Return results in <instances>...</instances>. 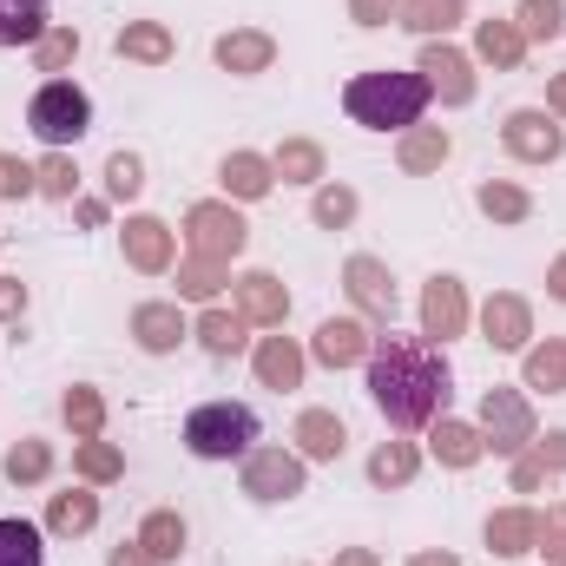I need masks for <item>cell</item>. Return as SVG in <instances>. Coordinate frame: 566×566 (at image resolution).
<instances>
[{"instance_id": "1", "label": "cell", "mask_w": 566, "mask_h": 566, "mask_svg": "<svg viewBox=\"0 0 566 566\" xmlns=\"http://www.w3.org/2000/svg\"><path fill=\"white\" fill-rule=\"evenodd\" d=\"M448 363L428 336H376L369 343V402L389 416V428H428L448 416Z\"/></svg>"}, {"instance_id": "2", "label": "cell", "mask_w": 566, "mask_h": 566, "mask_svg": "<svg viewBox=\"0 0 566 566\" xmlns=\"http://www.w3.org/2000/svg\"><path fill=\"white\" fill-rule=\"evenodd\" d=\"M428 99H434V93H428L422 73H396V66H382V73H356V80L343 86L349 119L369 126V133H409V126H422Z\"/></svg>"}, {"instance_id": "3", "label": "cell", "mask_w": 566, "mask_h": 566, "mask_svg": "<svg viewBox=\"0 0 566 566\" xmlns=\"http://www.w3.org/2000/svg\"><path fill=\"white\" fill-rule=\"evenodd\" d=\"M185 448L198 461H244L258 448V416L244 402H205L185 416Z\"/></svg>"}, {"instance_id": "4", "label": "cell", "mask_w": 566, "mask_h": 566, "mask_svg": "<svg viewBox=\"0 0 566 566\" xmlns=\"http://www.w3.org/2000/svg\"><path fill=\"white\" fill-rule=\"evenodd\" d=\"M27 126H33V139L40 145L66 151L73 139H86V126H93V99H86L73 80H46V86L33 93V106H27Z\"/></svg>"}, {"instance_id": "5", "label": "cell", "mask_w": 566, "mask_h": 566, "mask_svg": "<svg viewBox=\"0 0 566 566\" xmlns=\"http://www.w3.org/2000/svg\"><path fill=\"white\" fill-rule=\"evenodd\" d=\"M474 428H481V441H488L494 454H507V461L527 454L534 434H541V428H534V402H527L521 389H507V382H494V389L481 396V422Z\"/></svg>"}, {"instance_id": "6", "label": "cell", "mask_w": 566, "mask_h": 566, "mask_svg": "<svg viewBox=\"0 0 566 566\" xmlns=\"http://www.w3.org/2000/svg\"><path fill=\"white\" fill-rule=\"evenodd\" d=\"M185 244H191V258H211V264H231L244 244H251V224L231 211V205H218V198H205V205H191L185 211Z\"/></svg>"}, {"instance_id": "7", "label": "cell", "mask_w": 566, "mask_h": 566, "mask_svg": "<svg viewBox=\"0 0 566 566\" xmlns=\"http://www.w3.org/2000/svg\"><path fill=\"white\" fill-rule=\"evenodd\" d=\"M244 494L251 501H290V494H303V454L296 448H251L244 454Z\"/></svg>"}, {"instance_id": "8", "label": "cell", "mask_w": 566, "mask_h": 566, "mask_svg": "<svg viewBox=\"0 0 566 566\" xmlns=\"http://www.w3.org/2000/svg\"><path fill=\"white\" fill-rule=\"evenodd\" d=\"M416 73L428 80V93H434L441 106H468V99H474V60L454 53L448 40H428L422 60H416Z\"/></svg>"}, {"instance_id": "9", "label": "cell", "mask_w": 566, "mask_h": 566, "mask_svg": "<svg viewBox=\"0 0 566 566\" xmlns=\"http://www.w3.org/2000/svg\"><path fill=\"white\" fill-rule=\"evenodd\" d=\"M501 145H507L521 165H554V158L566 151V133L554 126V113H534V106H521V113H507Z\"/></svg>"}, {"instance_id": "10", "label": "cell", "mask_w": 566, "mask_h": 566, "mask_svg": "<svg viewBox=\"0 0 566 566\" xmlns=\"http://www.w3.org/2000/svg\"><path fill=\"white\" fill-rule=\"evenodd\" d=\"M468 290L461 277H428L422 283V336L428 343H454V336H468Z\"/></svg>"}, {"instance_id": "11", "label": "cell", "mask_w": 566, "mask_h": 566, "mask_svg": "<svg viewBox=\"0 0 566 566\" xmlns=\"http://www.w3.org/2000/svg\"><path fill=\"white\" fill-rule=\"evenodd\" d=\"M369 323L363 316H329V323H316V336H310V356L323 363V369H349V363H369Z\"/></svg>"}, {"instance_id": "12", "label": "cell", "mask_w": 566, "mask_h": 566, "mask_svg": "<svg viewBox=\"0 0 566 566\" xmlns=\"http://www.w3.org/2000/svg\"><path fill=\"white\" fill-rule=\"evenodd\" d=\"M481 329H488V343L494 349H527V336H534V310H527V296H514V290H494L488 303H481Z\"/></svg>"}, {"instance_id": "13", "label": "cell", "mask_w": 566, "mask_h": 566, "mask_svg": "<svg viewBox=\"0 0 566 566\" xmlns=\"http://www.w3.org/2000/svg\"><path fill=\"white\" fill-rule=\"evenodd\" d=\"M343 283H349V296H356V310H363L369 323H389V316H396V277H389L376 258H349V264H343Z\"/></svg>"}, {"instance_id": "14", "label": "cell", "mask_w": 566, "mask_h": 566, "mask_svg": "<svg viewBox=\"0 0 566 566\" xmlns=\"http://www.w3.org/2000/svg\"><path fill=\"white\" fill-rule=\"evenodd\" d=\"M218 66L224 73H238V80H251V73H271V60H277V40L271 33H258V27H231L218 46Z\"/></svg>"}, {"instance_id": "15", "label": "cell", "mask_w": 566, "mask_h": 566, "mask_svg": "<svg viewBox=\"0 0 566 566\" xmlns=\"http://www.w3.org/2000/svg\"><path fill=\"white\" fill-rule=\"evenodd\" d=\"M231 290H238V316H244V323H264V329H277L283 316H290V290H283L271 271H244Z\"/></svg>"}, {"instance_id": "16", "label": "cell", "mask_w": 566, "mask_h": 566, "mask_svg": "<svg viewBox=\"0 0 566 566\" xmlns=\"http://www.w3.org/2000/svg\"><path fill=\"white\" fill-rule=\"evenodd\" d=\"M133 336H139L145 356H171V349L191 336V323H185L178 303H139V310H133Z\"/></svg>"}, {"instance_id": "17", "label": "cell", "mask_w": 566, "mask_h": 566, "mask_svg": "<svg viewBox=\"0 0 566 566\" xmlns=\"http://www.w3.org/2000/svg\"><path fill=\"white\" fill-rule=\"evenodd\" d=\"M126 264L145 277H165L171 271V231L158 218H126Z\"/></svg>"}, {"instance_id": "18", "label": "cell", "mask_w": 566, "mask_h": 566, "mask_svg": "<svg viewBox=\"0 0 566 566\" xmlns=\"http://www.w3.org/2000/svg\"><path fill=\"white\" fill-rule=\"evenodd\" d=\"M218 185H224L238 205H258V198H271L277 171H271V158H258V151H231V158L218 165Z\"/></svg>"}, {"instance_id": "19", "label": "cell", "mask_w": 566, "mask_h": 566, "mask_svg": "<svg viewBox=\"0 0 566 566\" xmlns=\"http://www.w3.org/2000/svg\"><path fill=\"white\" fill-rule=\"evenodd\" d=\"M113 46H119V60H133V66H165V60L178 53V40H171L165 20H126Z\"/></svg>"}, {"instance_id": "20", "label": "cell", "mask_w": 566, "mask_h": 566, "mask_svg": "<svg viewBox=\"0 0 566 566\" xmlns=\"http://www.w3.org/2000/svg\"><path fill=\"white\" fill-rule=\"evenodd\" d=\"M428 448H434V461L441 468H474L481 454H488V441H481V428L474 422H454V416H441V422H428Z\"/></svg>"}, {"instance_id": "21", "label": "cell", "mask_w": 566, "mask_h": 566, "mask_svg": "<svg viewBox=\"0 0 566 566\" xmlns=\"http://www.w3.org/2000/svg\"><path fill=\"white\" fill-rule=\"evenodd\" d=\"M46 527H53L60 541H80V534H93V527H99V494H93V488H66V494H53V507H46Z\"/></svg>"}, {"instance_id": "22", "label": "cell", "mask_w": 566, "mask_h": 566, "mask_svg": "<svg viewBox=\"0 0 566 566\" xmlns=\"http://www.w3.org/2000/svg\"><path fill=\"white\" fill-rule=\"evenodd\" d=\"M396 20H402L409 33H422V40H448V33L468 20V0H402Z\"/></svg>"}, {"instance_id": "23", "label": "cell", "mask_w": 566, "mask_h": 566, "mask_svg": "<svg viewBox=\"0 0 566 566\" xmlns=\"http://www.w3.org/2000/svg\"><path fill=\"white\" fill-rule=\"evenodd\" d=\"M343 441H349V428L336 422L329 409H303V416H296V454H303V461H336Z\"/></svg>"}, {"instance_id": "24", "label": "cell", "mask_w": 566, "mask_h": 566, "mask_svg": "<svg viewBox=\"0 0 566 566\" xmlns=\"http://www.w3.org/2000/svg\"><path fill=\"white\" fill-rule=\"evenodd\" d=\"M251 369H258L264 389H296V382H303V349H296L290 336H264L258 356H251Z\"/></svg>"}, {"instance_id": "25", "label": "cell", "mask_w": 566, "mask_h": 566, "mask_svg": "<svg viewBox=\"0 0 566 566\" xmlns=\"http://www.w3.org/2000/svg\"><path fill=\"white\" fill-rule=\"evenodd\" d=\"M474 53H481L494 73H514V66L527 60V40H521L514 20H481V27H474Z\"/></svg>"}, {"instance_id": "26", "label": "cell", "mask_w": 566, "mask_h": 566, "mask_svg": "<svg viewBox=\"0 0 566 566\" xmlns=\"http://www.w3.org/2000/svg\"><path fill=\"white\" fill-rule=\"evenodd\" d=\"M488 554H494V560H521V554H534V514H527V507H501V514H488Z\"/></svg>"}, {"instance_id": "27", "label": "cell", "mask_w": 566, "mask_h": 566, "mask_svg": "<svg viewBox=\"0 0 566 566\" xmlns=\"http://www.w3.org/2000/svg\"><path fill=\"white\" fill-rule=\"evenodd\" d=\"M448 151H454V139H448L441 126H409L396 158H402V171H416V178H422V171H441V165H448Z\"/></svg>"}, {"instance_id": "28", "label": "cell", "mask_w": 566, "mask_h": 566, "mask_svg": "<svg viewBox=\"0 0 566 566\" xmlns=\"http://www.w3.org/2000/svg\"><path fill=\"white\" fill-rule=\"evenodd\" d=\"M60 416L73 428V441H99V428H106V396H99L93 382H73L66 402H60Z\"/></svg>"}, {"instance_id": "29", "label": "cell", "mask_w": 566, "mask_h": 566, "mask_svg": "<svg viewBox=\"0 0 566 566\" xmlns=\"http://www.w3.org/2000/svg\"><path fill=\"white\" fill-rule=\"evenodd\" d=\"M46 0H0V46H40Z\"/></svg>"}, {"instance_id": "30", "label": "cell", "mask_w": 566, "mask_h": 566, "mask_svg": "<svg viewBox=\"0 0 566 566\" xmlns=\"http://www.w3.org/2000/svg\"><path fill=\"white\" fill-rule=\"evenodd\" d=\"M244 329H251V323H244L238 310H205V316L191 323V336H198L211 356H238V349H244Z\"/></svg>"}, {"instance_id": "31", "label": "cell", "mask_w": 566, "mask_h": 566, "mask_svg": "<svg viewBox=\"0 0 566 566\" xmlns=\"http://www.w3.org/2000/svg\"><path fill=\"white\" fill-rule=\"evenodd\" d=\"M46 474H53V441L20 434V441L7 448V481H13V488H33V481H46Z\"/></svg>"}, {"instance_id": "32", "label": "cell", "mask_w": 566, "mask_h": 566, "mask_svg": "<svg viewBox=\"0 0 566 566\" xmlns=\"http://www.w3.org/2000/svg\"><path fill=\"white\" fill-rule=\"evenodd\" d=\"M527 389L566 396V336H547V343L527 349Z\"/></svg>"}, {"instance_id": "33", "label": "cell", "mask_w": 566, "mask_h": 566, "mask_svg": "<svg viewBox=\"0 0 566 566\" xmlns=\"http://www.w3.org/2000/svg\"><path fill=\"white\" fill-rule=\"evenodd\" d=\"M271 171H277L283 185H316V178H323V145L316 139H283L277 158H271Z\"/></svg>"}, {"instance_id": "34", "label": "cell", "mask_w": 566, "mask_h": 566, "mask_svg": "<svg viewBox=\"0 0 566 566\" xmlns=\"http://www.w3.org/2000/svg\"><path fill=\"white\" fill-rule=\"evenodd\" d=\"M139 547L151 554L158 566H171L178 554H185V521L171 514V507H158V514H145V527H139Z\"/></svg>"}, {"instance_id": "35", "label": "cell", "mask_w": 566, "mask_h": 566, "mask_svg": "<svg viewBox=\"0 0 566 566\" xmlns=\"http://www.w3.org/2000/svg\"><path fill=\"white\" fill-rule=\"evenodd\" d=\"M416 468H422L416 441H382V448L369 454V481H376V488H402V481H416Z\"/></svg>"}, {"instance_id": "36", "label": "cell", "mask_w": 566, "mask_h": 566, "mask_svg": "<svg viewBox=\"0 0 566 566\" xmlns=\"http://www.w3.org/2000/svg\"><path fill=\"white\" fill-rule=\"evenodd\" d=\"M474 205H481V211H488L494 224H521V218L534 211V198H527L521 185H507V178H488V185L474 191Z\"/></svg>"}, {"instance_id": "37", "label": "cell", "mask_w": 566, "mask_h": 566, "mask_svg": "<svg viewBox=\"0 0 566 566\" xmlns=\"http://www.w3.org/2000/svg\"><path fill=\"white\" fill-rule=\"evenodd\" d=\"M73 468H80L86 488H106V481L126 474V454H119L113 441H80V448H73Z\"/></svg>"}, {"instance_id": "38", "label": "cell", "mask_w": 566, "mask_h": 566, "mask_svg": "<svg viewBox=\"0 0 566 566\" xmlns=\"http://www.w3.org/2000/svg\"><path fill=\"white\" fill-rule=\"evenodd\" d=\"M224 283H231V264H211V258H185L178 264V296L185 303H211Z\"/></svg>"}, {"instance_id": "39", "label": "cell", "mask_w": 566, "mask_h": 566, "mask_svg": "<svg viewBox=\"0 0 566 566\" xmlns=\"http://www.w3.org/2000/svg\"><path fill=\"white\" fill-rule=\"evenodd\" d=\"M514 27H521V40H560L566 33V7L560 0H521Z\"/></svg>"}, {"instance_id": "40", "label": "cell", "mask_w": 566, "mask_h": 566, "mask_svg": "<svg viewBox=\"0 0 566 566\" xmlns=\"http://www.w3.org/2000/svg\"><path fill=\"white\" fill-rule=\"evenodd\" d=\"M46 547H40V527L27 521H0V566H40Z\"/></svg>"}, {"instance_id": "41", "label": "cell", "mask_w": 566, "mask_h": 566, "mask_svg": "<svg viewBox=\"0 0 566 566\" xmlns=\"http://www.w3.org/2000/svg\"><path fill=\"white\" fill-rule=\"evenodd\" d=\"M33 178H40V198H60V205H73V191H80V171H73L66 151H46L33 165Z\"/></svg>"}, {"instance_id": "42", "label": "cell", "mask_w": 566, "mask_h": 566, "mask_svg": "<svg viewBox=\"0 0 566 566\" xmlns=\"http://www.w3.org/2000/svg\"><path fill=\"white\" fill-rule=\"evenodd\" d=\"M534 554H547V566H566V501L534 514Z\"/></svg>"}, {"instance_id": "43", "label": "cell", "mask_w": 566, "mask_h": 566, "mask_svg": "<svg viewBox=\"0 0 566 566\" xmlns=\"http://www.w3.org/2000/svg\"><path fill=\"white\" fill-rule=\"evenodd\" d=\"M73 53H80V33H73V27H46V33H40V46H33L40 73H66V66H73Z\"/></svg>"}, {"instance_id": "44", "label": "cell", "mask_w": 566, "mask_h": 566, "mask_svg": "<svg viewBox=\"0 0 566 566\" xmlns=\"http://www.w3.org/2000/svg\"><path fill=\"white\" fill-rule=\"evenodd\" d=\"M310 218H316L323 231H343V224L356 218V191H349V185H323L316 205H310Z\"/></svg>"}, {"instance_id": "45", "label": "cell", "mask_w": 566, "mask_h": 566, "mask_svg": "<svg viewBox=\"0 0 566 566\" xmlns=\"http://www.w3.org/2000/svg\"><path fill=\"white\" fill-rule=\"evenodd\" d=\"M106 191H113L119 205H126V198H139V191H145V165L133 158V151H113V158H106Z\"/></svg>"}, {"instance_id": "46", "label": "cell", "mask_w": 566, "mask_h": 566, "mask_svg": "<svg viewBox=\"0 0 566 566\" xmlns=\"http://www.w3.org/2000/svg\"><path fill=\"white\" fill-rule=\"evenodd\" d=\"M33 191H40L33 165L27 158H0V198H33Z\"/></svg>"}, {"instance_id": "47", "label": "cell", "mask_w": 566, "mask_h": 566, "mask_svg": "<svg viewBox=\"0 0 566 566\" xmlns=\"http://www.w3.org/2000/svg\"><path fill=\"white\" fill-rule=\"evenodd\" d=\"M396 7H402V0H349V20H356V27H389Z\"/></svg>"}, {"instance_id": "48", "label": "cell", "mask_w": 566, "mask_h": 566, "mask_svg": "<svg viewBox=\"0 0 566 566\" xmlns=\"http://www.w3.org/2000/svg\"><path fill=\"white\" fill-rule=\"evenodd\" d=\"M534 461H541V468H547V474H566V434H560V428H554V434H547V441H541V434H534Z\"/></svg>"}, {"instance_id": "49", "label": "cell", "mask_w": 566, "mask_h": 566, "mask_svg": "<svg viewBox=\"0 0 566 566\" xmlns=\"http://www.w3.org/2000/svg\"><path fill=\"white\" fill-rule=\"evenodd\" d=\"M20 310H27V283L0 277V323H20Z\"/></svg>"}, {"instance_id": "50", "label": "cell", "mask_w": 566, "mask_h": 566, "mask_svg": "<svg viewBox=\"0 0 566 566\" xmlns=\"http://www.w3.org/2000/svg\"><path fill=\"white\" fill-rule=\"evenodd\" d=\"M541 481H547V468H541L534 454H514V494H534Z\"/></svg>"}, {"instance_id": "51", "label": "cell", "mask_w": 566, "mask_h": 566, "mask_svg": "<svg viewBox=\"0 0 566 566\" xmlns=\"http://www.w3.org/2000/svg\"><path fill=\"white\" fill-rule=\"evenodd\" d=\"M106 566H158V560H151V554H145L139 541H119V547H113V554H106Z\"/></svg>"}, {"instance_id": "52", "label": "cell", "mask_w": 566, "mask_h": 566, "mask_svg": "<svg viewBox=\"0 0 566 566\" xmlns=\"http://www.w3.org/2000/svg\"><path fill=\"white\" fill-rule=\"evenodd\" d=\"M547 296H554V303H566V251L554 258V271H547Z\"/></svg>"}, {"instance_id": "53", "label": "cell", "mask_w": 566, "mask_h": 566, "mask_svg": "<svg viewBox=\"0 0 566 566\" xmlns=\"http://www.w3.org/2000/svg\"><path fill=\"white\" fill-rule=\"evenodd\" d=\"M547 113L566 119V73H554V86H547Z\"/></svg>"}, {"instance_id": "54", "label": "cell", "mask_w": 566, "mask_h": 566, "mask_svg": "<svg viewBox=\"0 0 566 566\" xmlns=\"http://www.w3.org/2000/svg\"><path fill=\"white\" fill-rule=\"evenodd\" d=\"M329 566H382V560H376L369 547H343V554H336V560H329Z\"/></svg>"}, {"instance_id": "55", "label": "cell", "mask_w": 566, "mask_h": 566, "mask_svg": "<svg viewBox=\"0 0 566 566\" xmlns=\"http://www.w3.org/2000/svg\"><path fill=\"white\" fill-rule=\"evenodd\" d=\"M409 566H461V560H454V554H441V547H434V554H416V560H409Z\"/></svg>"}]
</instances>
